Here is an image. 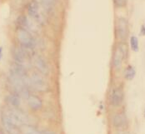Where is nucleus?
I'll use <instances>...</instances> for the list:
<instances>
[{
  "mask_svg": "<svg viewBox=\"0 0 145 134\" xmlns=\"http://www.w3.org/2000/svg\"><path fill=\"white\" fill-rule=\"evenodd\" d=\"M28 14L32 17L33 19H35L38 22H41L42 21V14L39 12V5L38 2L32 1L28 4Z\"/></svg>",
  "mask_w": 145,
  "mask_h": 134,
  "instance_id": "nucleus-6",
  "label": "nucleus"
},
{
  "mask_svg": "<svg viewBox=\"0 0 145 134\" xmlns=\"http://www.w3.org/2000/svg\"><path fill=\"white\" fill-rule=\"evenodd\" d=\"M114 3L118 7H123L127 3V0H114Z\"/></svg>",
  "mask_w": 145,
  "mask_h": 134,
  "instance_id": "nucleus-17",
  "label": "nucleus"
},
{
  "mask_svg": "<svg viewBox=\"0 0 145 134\" xmlns=\"http://www.w3.org/2000/svg\"><path fill=\"white\" fill-rule=\"evenodd\" d=\"M2 51H3V48L0 47V60H1V57H2Z\"/></svg>",
  "mask_w": 145,
  "mask_h": 134,
  "instance_id": "nucleus-19",
  "label": "nucleus"
},
{
  "mask_svg": "<svg viewBox=\"0 0 145 134\" xmlns=\"http://www.w3.org/2000/svg\"><path fill=\"white\" fill-rule=\"evenodd\" d=\"M18 38L22 45L27 49H33L35 46V42L33 37L26 29L19 28L18 31Z\"/></svg>",
  "mask_w": 145,
  "mask_h": 134,
  "instance_id": "nucleus-2",
  "label": "nucleus"
},
{
  "mask_svg": "<svg viewBox=\"0 0 145 134\" xmlns=\"http://www.w3.org/2000/svg\"><path fill=\"white\" fill-rule=\"evenodd\" d=\"M123 99V93L121 88H116L113 91L110 96V102L113 106H119Z\"/></svg>",
  "mask_w": 145,
  "mask_h": 134,
  "instance_id": "nucleus-7",
  "label": "nucleus"
},
{
  "mask_svg": "<svg viewBox=\"0 0 145 134\" xmlns=\"http://www.w3.org/2000/svg\"><path fill=\"white\" fill-rule=\"evenodd\" d=\"M117 33L118 37L122 41H124L127 37L128 33V24L127 20L124 18H119L118 20V26H117Z\"/></svg>",
  "mask_w": 145,
  "mask_h": 134,
  "instance_id": "nucleus-5",
  "label": "nucleus"
},
{
  "mask_svg": "<svg viewBox=\"0 0 145 134\" xmlns=\"http://www.w3.org/2000/svg\"><path fill=\"white\" fill-rule=\"evenodd\" d=\"M124 74H125L124 75L125 77L128 79V80H132V79H133V77H135V74H136L135 69H134L133 67H131V66L128 67L127 69L125 70Z\"/></svg>",
  "mask_w": 145,
  "mask_h": 134,
  "instance_id": "nucleus-12",
  "label": "nucleus"
},
{
  "mask_svg": "<svg viewBox=\"0 0 145 134\" xmlns=\"http://www.w3.org/2000/svg\"><path fill=\"white\" fill-rule=\"evenodd\" d=\"M15 59H16V61L18 62V63H23V62H24V59H25L24 53H23L22 51H20V50L16 51V53H15Z\"/></svg>",
  "mask_w": 145,
  "mask_h": 134,
  "instance_id": "nucleus-14",
  "label": "nucleus"
},
{
  "mask_svg": "<svg viewBox=\"0 0 145 134\" xmlns=\"http://www.w3.org/2000/svg\"><path fill=\"white\" fill-rule=\"evenodd\" d=\"M144 116H145V111H144Z\"/></svg>",
  "mask_w": 145,
  "mask_h": 134,
  "instance_id": "nucleus-21",
  "label": "nucleus"
},
{
  "mask_svg": "<svg viewBox=\"0 0 145 134\" xmlns=\"http://www.w3.org/2000/svg\"><path fill=\"white\" fill-rule=\"evenodd\" d=\"M7 100H8V103H10L13 107H18L20 105V98L17 95L11 94V95H9L7 97Z\"/></svg>",
  "mask_w": 145,
  "mask_h": 134,
  "instance_id": "nucleus-11",
  "label": "nucleus"
},
{
  "mask_svg": "<svg viewBox=\"0 0 145 134\" xmlns=\"http://www.w3.org/2000/svg\"><path fill=\"white\" fill-rule=\"evenodd\" d=\"M28 103L29 107L33 110H39L43 106V102L42 100L39 97H38L37 96H29L28 98Z\"/></svg>",
  "mask_w": 145,
  "mask_h": 134,
  "instance_id": "nucleus-8",
  "label": "nucleus"
},
{
  "mask_svg": "<svg viewBox=\"0 0 145 134\" xmlns=\"http://www.w3.org/2000/svg\"><path fill=\"white\" fill-rule=\"evenodd\" d=\"M7 116L10 120L13 122L14 125H16L17 127L19 126V125H23V124H26L27 123V117L21 112L20 111L18 110H15V109H13L10 110L8 112V113L5 115Z\"/></svg>",
  "mask_w": 145,
  "mask_h": 134,
  "instance_id": "nucleus-3",
  "label": "nucleus"
},
{
  "mask_svg": "<svg viewBox=\"0 0 145 134\" xmlns=\"http://www.w3.org/2000/svg\"><path fill=\"white\" fill-rule=\"evenodd\" d=\"M130 44H131V49L135 52L138 51V38L135 36L131 37L130 38Z\"/></svg>",
  "mask_w": 145,
  "mask_h": 134,
  "instance_id": "nucleus-13",
  "label": "nucleus"
},
{
  "mask_svg": "<svg viewBox=\"0 0 145 134\" xmlns=\"http://www.w3.org/2000/svg\"><path fill=\"white\" fill-rule=\"evenodd\" d=\"M29 83L35 89L39 90V91H44L47 88V83L43 79V77L37 73H33L30 77Z\"/></svg>",
  "mask_w": 145,
  "mask_h": 134,
  "instance_id": "nucleus-4",
  "label": "nucleus"
},
{
  "mask_svg": "<svg viewBox=\"0 0 145 134\" xmlns=\"http://www.w3.org/2000/svg\"><path fill=\"white\" fill-rule=\"evenodd\" d=\"M24 134H41L37 129L32 127H25L24 128Z\"/></svg>",
  "mask_w": 145,
  "mask_h": 134,
  "instance_id": "nucleus-16",
  "label": "nucleus"
},
{
  "mask_svg": "<svg viewBox=\"0 0 145 134\" xmlns=\"http://www.w3.org/2000/svg\"><path fill=\"white\" fill-rule=\"evenodd\" d=\"M41 3L45 8L49 9V8H52L54 6L55 0H41Z\"/></svg>",
  "mask_w": 145,
  "mask_h": 134,
  "instance_id": "nucleus-15",
  "label": "nucleus"
},
{
  "mask_svg": "<svg viewBox=\"0 0 145 134\" xmlns=\"http://www.w3.org/2000/svg\"><path fill=\"white\" fill-rule=\"evenodd\" d=\"M41 134H56V133L51 131H43V132H42Z\"/></svg>",
  "mask_w": 145,
  "mask_h": 134,
  "instance_id": "nucleus-18",
  "label": "nucleus"
},
{
  "mask_svg": "<svg viewBox=\"0 0 145 134\" xmlns=\"http://www.w3.org/2000/svg\"><path fill=\"white\" fill-rule=\"evenodd\" d=\"M34 62H35V66L37 67V68L41 73H44V74H48L49 69H48V67L43 58H42L41 57H36L34 59Z\"/></svg>",
  "mask_w": 145,
  "mask_h": 134,
  "instance_id": "nucleus-9",
  "label": "nucleus"
},
{
  "mask_svg": "<svg viewBox=\"0 0 145 134\" xmlns=\"http://www.w3.org/2000/svg\"><path fill=\"white\" fill-rule=\"evenodd\" d=\"M117 134H124V133H123V132H119V133H118Z\"/></svg>",
  "mask_w": 145,
  "mask_h": 134,
  "instance_id": "nucleus-20",
  "label": "nucleus"
},
{
  "mask_svg": "<svg viewBox=\"0 0 145 134\" xmlns=\"http://www.w3.org/2000/svg\"><path fill=\"white\" fill-rule=\"evenodd\" d=\"M127 45L124 43H121L119 44L117 49L115 50L114 54H113V66L116 69H120L122 68V63H123V60L127 55Z\"/></svg>",
  "mask_w": 145,
  "mask_h": 134,
  "instance_id": "nucleus-1",
  "label": "nucleus"
},
{
  "mask_svg": "<svg viewBox=\"0 0 145 134\" xmlns=\"http://www.w3.org/2000/svg\"><path fill=\"white\" fill-rule=\"evenodd\" d=\"M113 125H114L116 127H118V128L124 127L126 122H127L126 117L122 113H120V114L119 113V114L115 115L114 118H113Z\"/></svg>",
  "mask_w": 145,
  "mask_h": 134,
  "instance_id": "nucleus-10",
  "label": "nucleus"
}]
</instances>
